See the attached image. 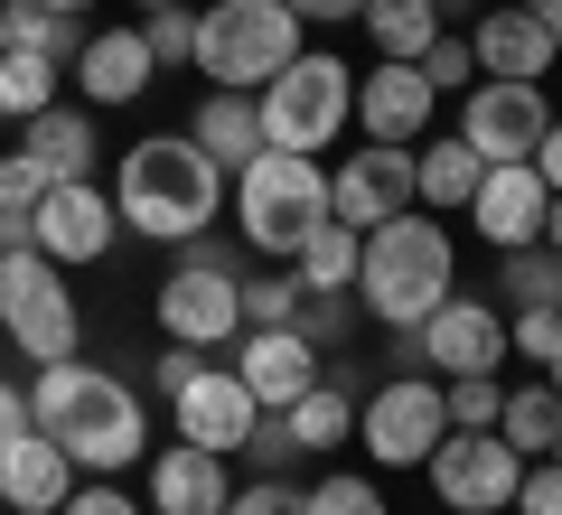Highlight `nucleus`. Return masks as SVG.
Listing matches in <instances>:
<instances>
[{
  "instance_id": "obj_1",
  "label": "nucleus",
  "mask_w": 562,
  "mask_h": 515,
  "mask_svg": "<svg viewBox=\"0 0 562 515\" xmlns=\"http://www.w3.org/2000/svg\"><path fill=\"white\" fill-rule=\"evenodd\" d=\"M29 422H38L76 469H94V478L150 459V413H140V394L122 376H103V366H85V347L29 376Z\"/></svg>"
},
{
  "instance_id": "obj_2",
  "label": "nucleus",
  "mask_w": 562,
  "mask_h": 515,
  "mask_svg": "<svg viewBox=\"0 0 562 515\" xmlns=\"http://www.w3.org/2000/svg\"><path fill=\"white\" fill-rule=\"evenodd\" d=\"M113 216L122 235H150V244H188L225 216V169L198 150L188 132H150L122 150L113 169Z\"/></svg>"
},
{
  "instance_id": "obj_3",
  "label": "nucleus",
  "mask_w": 562,
  "mask_h": 515,
  "mask_svg": "<svg viewBox=\"0 0 562 515\" xmlns=\"http://www.w3.org/2000/svg\"><path fill=\"white\" fill-rule=\"evenodd\" d=\"M460 291V244L431 206H403V216L366 225V254H357V310L384 318V328H422V318L441 310Z\"/></svg>"
},
{
  "instance_id": "obj_4",
  "label": "nucleus",
  "mask_w": 562,
  "mask_h": 515,
  "mask_svg": "<svg viewBox=\"0 0 562 515\" xmlns=\"http://www.w3.org/2000/svg\"><path fill=\"white\" fill-rule=\"evenodd\" d=\"M225 188H235V235L272 262H291L328 225V169L310 150H254Z\"/></svg>"
},
{
  "instance_id": "obj_5",
  "label": "nucleus",
  "mask_w": 562,
  "mask_h": 515,
  "mask_svg": "<svg viewBox=\"0 0 562 515\" xmlns=\"http://www.w3.org/2000/svg\"><path fill=\"white\" fill-rule=\"evenodd\" d=\"M301 57V10L291 0H206L198 10V76L216 94H262L281 66Z\"/></svg>"
},
{
  "instance_id": "obj_6",
  "label": "nucleus",
  "mask_w": 562,
  "mask_h": 515,
  "mask_svg": "<svg viewBox=\"0 0 562 515\" xmlns=\"http://www.w3.org/2000/svg\"><path fill=\"white\" fill-rule=\"evenodd\" d=\"M254 113H262V150H310L319 159L328 141L347 132V113H357V66L328 57V47H301V57L254 94Z\"/></svg>"
},
{
  "instance_id": "obj_7",
  "label": "nucleus",
  "mask_w": 562,
  "mask_h": 515,
  "mask_svg": "<svg viewBox=\"0 0 562 515\" xmlns=\"http://www.w3.org/2000/svg\"><path fill=\"white\" fill-rule=\"evenodd\" d=\"M150 310H160V337L169 347H225V337H244V272L235 254L216 244V225L206 235H188V254L169 262V281L150 291Z\"/></svg>"
},
{
  "instance_id": "obj_8",
  "label": "nucleus",
  "mask_w": 562,
  "mask_h": 515,
  "mask_svg": "<svg viewBox=\"0 0 562 515\" xmlns=\"http://www.w3.org/2000/svg\"><path fill=\"white\" fill-rule=\"evenodd\" d=\"M0 328H10V347L29 366H57L85 347V310L38 244H0Z\"/></svg>"
},
{
  "instance_id": "obj_9",
  "label": "nucleus",
  "mask_w": 562,
  "mask_h": 515,
  "mask_svg": "<svg viewBox=\"0 0 562 515\" xmlns=\"http://www.w3.org/2000/svg\"><path fill=\"white\" fill-rule=\"evenodd\" d=\"M441 432H450L441 376H394V384H375V394H357V450L375 459V469H422Z\"/></svg>"
},
{
  "instance_id": "obj_10",
  "label": "nucleus",
  "mask_w": 562,
  "mask_h": 515,
  "mask_svg": "<svg viewBox=\"0 0 562 515\" xmlns=\"http://www.w3.org/2000/svg\"><path fill=\"white\" fill-rule=\"evenodd\" d=\"M422 478H431L441 515H506V506H516L525 459L506 450L497 432H441V440H431V459H422Z\"/></svg>"
},
{
  "instance_id": "obj_11",
  "label": "nucleus",
  "mask_w": 562,
  "mask_h": 515,
  "mask_svg": "<svg viewBox=\"0 0 562 515\" xmlns=\"http://www.w3.org/2000/svg\"><path fill=\"white\" fill-rule=\"evenodd\" d=\"M403 347L422 357V376H497L506 366V310L497 300H460L450 291L422 328H403Z\"/></svg>"
},
{
  "instance_id": "obj_12",
  "label": "nucleus",
  "mask_w": 562,
  "mask_h": 515,
  "mask_svg": "<svg viewBox=\"0 0 562 515\" xmlns=\"http://www.w3.org/2000/svg\"><path fill=\"white\" fill-rule=\"evenodd\" d=\"M254 422H262V403L244 394V376H235V366L188 357V376L169 384V432H179V440H198V450H225V459H235L244 440H254Z\"/></svg>"
},
{
  "instance_id": "obj_13",
  "label": "nucleus",
  "mask_w": 562,
  "mask_h": 515,
  "mask_svg": "<svg viewBox=\"0 0 562 515\" xmlns=\"http://www.w3.org/2000/svg\"><path fill=\"white\" fill-rule=\"evenodd\" d=\"M113 235H122L113 188H94V179H57V188L38 198V216H29V244H38L57 272H76V262H103V254H113Z\"/></svg>"
},
{
  "instance_id": "obj_14",
  "label": "nucleus",
  "mask_w": 562,
  "mask_h": 515,
  "mask_svg": "<svg viewBox=\"0 0 562 515\" xmlns=\"http://www.w3.org/2000/svg\"><path fill=\"white\" fill-rule=\"evenodd\" d=\"M543 122H553V103H543V85H516V76H479L460 94V141L479 159H535Z\"/></svg>"
},
{
  "instance_id": "obj_15",
  "label": "nucleus",
  "mask_w": 562,
  "mask_h": 515,
  "mask_svg": "<svg viewBox=\"0 0 562 515\" xmlns=\"http://www.w3.org/2000/svg\"><path fill=\"white\" fill-rule=\"evenodd\" d=\"M543 206H553V188L535 179V159H487L460 216L487 254H516V244H543Z\"/></svg>"
},
{
  "instance_id": "obj_16",
  "label": "nucleus",
  "mask_w": 562,
  "mask_h": 515,
  "mask_svg": "<svg viewBox=\"0 0 562 515\" xmlns=\"http://www.w3.org/2000/svg\"><path fill=\"white\" fill-rule=\"evenodd\" d=\"M431 113H441V94H431V76H422L413 57H375V76H357V132L384 141V150H413V141H431Z\"/></svg>"
},
{
  "instance_id": "obj_17",
  "label": "nucleus",
  "mask_w": 562,
  "mask_h": 515,
  "mask_svg": "<svg viewBox=\"0 0 562 515\" xmlns=\"http://www.w3.org/2000/svg\"><path fill=\"white\" fill-rule=\"evenodd\" d=\"M413 206V150H384V141H366V150H347L338 169H328V216L338 225H384Z\"/></svg>"
},
{
  "instance_id": "obj_18",
  "label": "nucleus",
  "mask_w": 562,
  "mask_h": 515,
  "mask_svg": "<svg viewBox=\"0 0 562 515\" xmlns=\"http://www.w3.org/2000/svg\"><path fill=\"white\" fill-rule=\"evenodd\" d=\"M66 76H76V94L94 103V113H122V103L150 94V76H160V66H150L140 29H85V47H76V66H66Z\"/></svg>"
},
{
  "instance_id": "obj_19",
  "label": "nucleus",
  "mask_w": 562,
  "mask_h": 515,
  "mask_svg": "<svg viewBox=\"0 0 562 515\" xmlns=\"http://www.w3.org/2000/svg\"><path fill=\"white\" fill-rule=\"evenodd\" d=\"M235 376H244V394H254L262 413H291V403L319 384V347H310L301 328H244Z\"/></svg>"
},
{
  "instance_id": "obj_20",
  "label": "nucleus",
  "mask_w": 562,
  "mask_h": 515,
  "mask_svg": "<svg viewBox=\"0 0 562 515\" xmlns=\"http://www.w3.org/2000/svg\"><path fill=\"white\" fill-rule=\"evenodd\" d=\"M66 488H76V459H66L38 422H20V432L0 440V506L10 515H57Z\"/></svg>"
},
{
  "instance_id": "obj_21",
  "label": "nucleus",
  "mask_w": 562,
  "mask_h": 515,
  "mask_svg": "<svg viewBox=\"0 0 562 515\" xmlns=\"http://www.w3.org/2000/svg\"><path fill=\"white\" fill-rule=\"evenodd\" d=\"M225 496H235L225 450H198V440L150 450V515H225Z\"/></svg>"
},
{
  "instance_id": "obj_22",
  "label": "nucleus",
  "mask_w": 562,
  "mask_h": 515,
  "mask_svg": "<svg viewBox=\"0 0 562 515\" xmlns=\"http://www.w3.org/2000/svg\"><path fill=\"white\" fill-rule=\"evenodd\" d=\"M469 57H479V76H516V85H543V76H553V38H543V20L525 10V0L479 10V29H469Z\"/></svg>"
},
{
  "instance_id": "obj_23",
  "label": "nucleus",
  "mask_w": 562,
  "mask_h": 515,
  "mask_svg": "<svg viewBox=\"0 0 562 515\" xmlns=\"http://www.w3.org/2000/svg\"><path fill=\"white\" fill-rule=\"evenodd\" d=\"M20 150L47 179H94V103H47L20 122Z\"/></svg>"
},
{
  "instance_id": "obj_24",
  "label": "nucleus",
  "mask_w": 562,
  "mask_h": 515,
  "mask_svg": "<svg viewBox=\"0 0 562 515\" xmlns=\"http://www.w3.org/2000/svg\"><path fill=\"white\" fill-rule=\"evenodd\" d=\"M479 169H487V159L469 150L460 132L413 141V206H431V216H460V206H469V188H479Z\"/></svg>"
},
{
  "instance_id": "obj_25",
  "label": "nucleus",
  "mask_w": 562,
  "mask_h": 515,
  "mask_svg": "<svg viewBox=\"0 0 562 515\" xmlns=\"http://www.w3.org/2000/svg\"><path fill=\"white\" fill-rule=\"evenodd\" d=\"M188 141H198V150L225 169V179H235L244 159L262 150V113H254V94H206V103H198V122H188Z\"/></svg>"
},
{
  "instance_id": "obj_26",
  "label": "nucleus",
  "mask_w": 562,
  "mask_h": 515,
  "mask_svg": "<svg viewBox=\"0 0 562 515\" xmlns=\"http://www.w3.org/2000/svg\"><path fill=\"white\" fill-rule=\"evenodd\" d=\"M281 432H291V450H338V440H357V384H338V376H319L291 413H281Z\"/></svg>"
},
{
  "instance_id": "obj_27",
  "label": "nucleus",
  "mask_w": 562,
  "mask_h": 515,
  "mask_svg": "<svg viewBox=\"0 0 562 515\" xmlns=\"http://www.w3.org/2000/svg\"><path fill=\"white\" fill-rule=\"evenodd\" d=\"M497 440L516 459H553V440H562V394L553 384H506V403H497Z\"/></svg>"
},
{
  "instance_id": "obj_28",
  "label": "nucleus",
  "mask_w": 562,
  "mask_h": 515,
  "mask_svg": "<svg viewBox=\"0 0 562 515\" xmlns=\"http://www.w3.org/2000/svg\"><path fill=\"white\" fill-rule=\"evenodd\" d=\"M357 254H366V235L328 216L319 235H310L301 254H291V281H301V291H357Z\"/></svg>"
},
{
  "instance_id": "obj_29",
  "label": "nucleus",
  "mask_w": 562,
  "mask_h": 515,
  "mask_svg": "<svg viewBox=\"0 0 562 515\" xmlns=\"http://www.w3.org/2000/svg\"><path fill=\"white\" fill-rule=\"evenodd\" d=\"M357 29L375 38V57H422V47L441 38V10L431 0H366Z\"/></svg>"
},
{
  "instance_id": "obj_30",
  "label": "nucleus",
  "mask_w": 562,
  "mask_h": 515,
  "mask_svg": "<svg viewBox=\"0 0 562 515\" xmlns=\"http://www.w3.org/2000/svg\"><path fill=\"white\" fill-rule=\"evenodd\" d=\"M0 20H10V47H29V57L76 66V47H85V20H66L47 0H0Z\"/></svg>"
},
{
  "instance_id": "obj_31",
  "label": "nucleus",
  "mask_w": 562,
  "mask_h": 515,
  "mask_svg": "<svg viewBox=\"0 0 562 515\" xmlns=\"http://www.w3.org/2000/svg\"><path fill=\"white\" fill-rule=\"evenodd\" d=\"M57 85H66V66H57V57H29V47H0V113H10V122L47 113V103H57Z\"/></svg>"
},
{
  "instance_id": "obj_32",
  "label": "nucleus",
  "mask_w": 562,
  "mask_h": 515,
  "mask_svg": "<svg viewBox=\"0 0 562 515\" xmlns=\"http://www.w3.org/2000/svg\"><path fill=\"white\" fill-rule=\"evenodd\" d=\"M497 403H506L497 376H441V413H450V432H497Z\"/></svg>"
},
{
  "instance_id": "obj_33",
  "label": "nucleus",
  "mask_w": 562,
  "mask_h": 515,
  "mask_svg": "<svg viewBox=\"0 0 562 515\" xmlns=\"http://www.w3.org/2000/svg\"><path fill=\"white\" fill-rule=\"evenodd\" d=\"M357 291H301V318H291V328L310 337V347H347V337H357Z\"/></svg>"
},
{
  "instance_id": "obj_34",
  "label": "nucleus",
  "mask_w": 562,
  "mask_h": 515,
  "mask_svg": "<svg viewBox=\"0 0 562 515\" xmlns=\"http://www.w3.org/2000/svg\"><path fill=\"white\" fill-rule=\"evenodd\" d=\"M140 47H150V66H188V57H198V10H188V0L140 10Z\"/></svg>"
},
{
  "instance_id": "obj_35",
  "label": "nucleus",
  "mask_w": 562,
  "mask_h": 515,
  "mask_svg": "<svg viewBox=\"0 0 562 515\" xmlns=\"http://www.w3.org/2000/svg\"><path fill=\"white\" fill-rule=\"evenodd\" d=\"M553 272H562V254H543V244H516V254H497V300H553Z\"/></svg>"
},
{
  "instance_id": "obj_36",
  "label": "nucleus",
  "mask_w": 562,
  "mask_h": 515,
  "mask_svg": "<svg viewBox=\"0 0 562 515\" xmlns=\"http://www.w3.org/2000/svg\"><path fill=\"white\" fill-rule=\"evenodd\" d=\"M553 347H562V310L553 300H525L516 318H506V357H525L543 376V366H553Z\"/></svg>"
},
{
  "instance_id": "obj_37",
  "label": "nucleus",
  "mask_w": 562,
  "mask_h": 515,
  "mask_svg": "<svg viewBox=\"0 0 562 515\" xmlns=\"http://www.w3.org/2000/svg\"><path fill=\"white\" fill-rule=\"evenodd\" d=\"M310 515H394V506H384V488H375V478H357V469H328L319 488H310Z\"/></svg>"
},
{
  "instance_id": "obj_38",
  "label": "nucleus",
  "mask_w": 562,
  "mask_h": 515,
  "mask_svg": "<svg viewBox=\"0 0 562 515\" xmlns=\"http://www.w3.org/2000/svg\"><path fill=\"white\" fill-rule=\"evenodd\" d=\"M301 318V281L291 272H254L244 281V328H291Z\"/></svg>"
},
{
  "instance_id": "obj_39",
  "label": "nucleus",
  "mask_w": 562,
  "mask_h": 515,
  "mask_svg": "<svg viewBox=\"0 0 562 515\" xmlns=\"http://www.w3.org/2000/svg\"><path fill=\"white\" fill-rule=\"evenodd\" d=\"M225 515H310V488H291L281 469H262L254 488H235V496H225Z\"/></svg>"
},
{
  "instance_id": "obj_40",
  "label": "nucleus",
  "mask_w": 562,
  "mask_h": 515,
  "mask_svg": "<svg viewBox=\"0 0 562 515\" xmlns=\"http://www.w3.org/2000/svg\"><path fill=\"white\" fill-rule=\"evenodd\" d=\"M413 66L431 76V94H469V66H479V57H469V38H460V29H441V38L422 47Z\"/></svg>"
},
{
  "instance_id": "obj_41",
  "label": "nucleus",
  "mask_w": 562,
  "mask_h": 515,
  "mask_svg": "<svg viewBox=\"0 0 562 515\" xmlns=\"http://www.w3.org/2000/svg\"><path fill=\"white\" fill-rule=\"evenodd\" d=\"M506 515H562V459H525L516 506H506Z\"/></svg>"
},
{
  "instance_id": "obj_42",
  "label": "nucleus",
  "mask_w": 562,
  "mask_h": 515,
  "mask_svg": "<svg viewBox=\"0 0 562 515\" xmlns=\"http://www.w3.org/2000/svg\"><path fill=\"white\" fill-rule=\"evenodd\" d=\"M57 515H150V506H140V496H122L113 478H94V488H66Z\"/></svg>"
},
{
  "instance_id": "obj_43",
  "label": "nucleus",
  "mask_w": 562,
  "mask_h": 515,
  "mask_svg": "<svg viewBox=\"0 0 562 515\" xmlns=\"http://www.w3.org/2000/svg\"><path fill=\"white\" fill-rule=\"evenodd\" d=\"M535 179H543V188L562 198V113L543 122V141H535Z\"/></svg>"
},
{
  "instance_id": "obj_44",
  "label": "nucleus",
  "mask_w": 562,
  "mask_h": 515,
  "mask_svg": "<svg viewBox=\"0 0 562 515\" xmlns=\"http://www.w3.org/2000/svg\"><path fill=\"white\" fill-rule=\"evenodd\" d=\"M291 10H301V29H338V20H357L366 0H291Z\"/></svg>"
},
{
  "instance_id": "obj_45",
  "label": "nucleus",
  "mask_w": 562,
  "mask_h": 515,
  "mask_svg": "<svg viewBox=\"0 0 562 515\" xmlns=\"http://www.w3.org/2000/svg\"><path fill=\"white\" fill-rule=\"evenodd\" d=\"M20 422H29V384H10V376H0V440L20 432Z\"/></svg>"
},
{
  "instance_id": "obj_46",
  "label": "nucleus",
  "mask_w": 562,
  "mask_h": 515,
  "mask_svg": "<svg viewBox=\"0 0 562 515\" xmlns=\"http://www.w3.org/2000/svg\"><path fill=\"white\" fill-rule=\"evenodd\" d=\"M525 10L543 20V38H553V57H562V0H525Z\"/></svg>"
},
{
  "instance_id": "obj_47",
  "label": "nucleus",
  "mask_w": 562,
  "mask_h": 515,
  "mask_svg": "<svg viewBox=\"0 0 562 515\" xmlns=\"http://www.w3.org/2000/svg\"><path fill=\"white\" fill-rule=\"evenodd\" d=\"M543 254H562V198L543 206Z\"/></svg>"
},
{
  "instance_id": "obj_48",
  "label": "nucleus",
  "mask_w": 562,
  "mask_h": 515,
  "mask_svg": "<svg viewBox=\"0 0 562 515\" xmlns=\"http://www.w3.org/2000/svg\"><path fill=\"white\" fill-rule=\"evenodd\" d=\"M431 10H441V29H450V20H469V0H431Z\"/></svg>"
},
{
  "instance_id": "obj_49",
  "label": "nucleus",
  "mask_w": 562,
  "mask_h": 515,
  "mask_svg": "<svg viewBox=\"0 0 562 515\" xmlns=\"http://www.w3.org/2000/svg\"><path fill=\"white\" fill-rule=\"evenodd\" d=\"M47 10H66V20H85V10H94V0H47Z\"/></svg>"
},
{
  "instance_id": "obj_50",
  "label": "nucleus",
  "mask_w": 562,
  "mask_h": 515,
  "mask_svg": "<svg viewBox=\"0 0 562 515\" xmlns=\"http://www.w3.org/2000/svg\"><path fill=\"white\" fill-rule=\"evenodd\" d=\"M543 384H553V394H562V347H553V366H543Z\"/></svg>"
},
{
  "instance_id": "obj_51",
  "label": "nucleus",
  "mask_w": 562,
  "mask_h": 515,
  "mask_svg": "<svg viewBox=\"0 0 562 515\" xmlns=\"http://www.w3.org/2000/svg\"><path fill=\"white\" fill-rule=\"evenodd\" d=\"M553 310H562V272H553Z\"/></svg>"
},
{
  "instance_id": "obj_52",
  "label": "nucleus",
  "mask_w": 562,
  "mask_h": 515,
  "mask_svg": "<svg viewBox=\"0 0 562 515\" xmlns=\"http://www.w3.org/2000/svg\"><path fill=\"white\" fill-rule=\"evenodd\" d=\"M140 10H169V0H140Z\"/></svg>"
},
{
  "instance_id": "obj_53",
  "label": "nucleus",
  "mask_w": 562,
  "mask_h": 515,
  "mask_svg": "<svg viewBox=\"0 0 562 515\" xmlns=\"http://www.w3.org/2000/svg\"><path fill=\"white\" fill-rule=\"evenodd\" d=\"M0 47H10V20H0Z\"/></svg>"
},
{
  "instance_id": "obj_54",
  "label": "nucleus",
  "mask_w": 562,
  "mask_h": 515,
  "mask_svg": "<svg viewBox=\"0 0 562 515\" xmlns=\"http://www.w3.org/2000/svg\"><path fill=\"white\" fill-rule=\"evenodd\" d=\"M553 459H562V440H553Z\"/></svg>"
}]
</instances>
